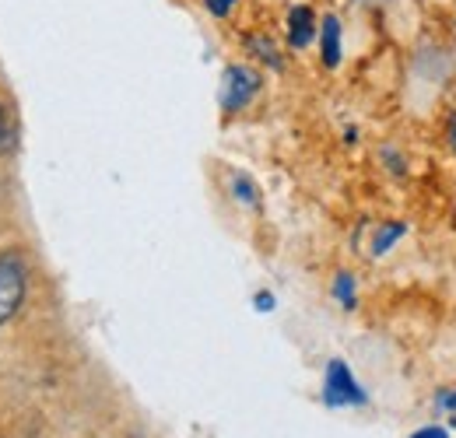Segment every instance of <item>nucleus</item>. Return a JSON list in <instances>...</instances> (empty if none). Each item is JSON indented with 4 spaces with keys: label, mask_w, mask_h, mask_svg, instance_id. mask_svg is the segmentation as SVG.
Instances as JSON below:
<instances>
[{
    "label": "nucleus",
    "mask_w": 456,
    "mask_h": 438,
    "mask_svg": "<svg viewBox=\"0 0 456 438\" xmlns=\"http://www.w3.org/2000/svg\"><path fill=\"white\" fill-rule=\"evenodd\" d=\"M25 291H28L25 253L21 249H0V329L21 312Z\"/></svg>",
    "instance_id": "nucleus-1"
},
{
    "label": "nucleus",
    "mask_w": 456,
    "mask_h": 438,
    "mask_svg": "<svg viewBox=\"0 0 456 438\" xmlns=\"http://www.w3.org/2000/svg\"><path fill=\"white\" fill-rule=\"evenodd\" d=\"M264 88V77L246 67V63H232L222 77V110L225 112H242Z\"/></svg>",
    "instance_id": "nucleus-2"
},
{
    "label": "nucleus",
    "mask_w": 456,
    "mask_h": 438,
    "mask_svg": "<svg viewBox=\"0 0 456 438\" xmlns=\"http://www.w3.org/2000/svg\"><path fill=\"white\" fill-rule=\"evenodd\" d=\"M323 400L330 403V407H358V403H365V389L354 383V376H351V369L344 365L341 358H334L330 365H327V383H323Z\"/></svg>",
    "instance_id": "nucleus-3"
},
{
    "label": "nucleus",
    "mask_w": 456,
    "mask_h": 438,
    "mask_svg": "<svg viewBox=\"0 0 456 438\" xmlns=\"http://www.w3.org/2000/svg\"><path fill=\"white\" fill-rule=\"evenodd\" d=\"M316 32H320V21H316L313 7L298 4V7H291V11H288V43H291L295 50H305V46H313Z\"/></svg>",
    "instance_id": "nucleus-4"
},
{
    "label": "nucleus",
    "mask_w": 456,
    "mask_h": 438,
    "mask_svg": "<svg viewBox=\"0 0 456 438\" xmlns=\"http://www.w3.org/2000/svg\"><path fill=\"white\" fill-rule=\"evenodd\" d=\"M316 39H320V56H323V67H338L341 63V21L334 18V14H327L323 21H320V32H316Z\"/></svg>",
    "instance_id": "nucleus-5"
},
{
    "label": "nucleus",
    "mask_w": 456,
    "mask_h": 438,
    "mask_svg": "<svg viewBox=\"0 0 456 438\" xmlns=\"http://www.w3.org/2000/svg\"><path fill=\"white\" fill-rule=\"evenodd\" d=\"M246 46H249V53L260 56V60H264L267 67H274V70H281V67H285V60H281V53H278V46H274L271 39H264V36H253V39H249Z\"/></svg>",
    "instance_id": "nucleus-6"
},
{
    "label": "nucleus",
    "mask_w": 456,
    "mask_h": 438,
    "mask_svg": "<svg viewBox=\"0 0 456 438\" xmlns=\"http://www.w3.org/2000/svg\"><path fill=\"white\" fill-rule=\"evenodd\" d=\"M14 148H18V126H14V119H11V110L0 102V158L11 155Z\"/></svg>",
    "instance_id": "nucleus-7"
},
{
    "label": "nucleus",
    "mask_w": 456,
    "mask_h": 438,
    "mask_svg": "<svg viewBox=\"0 0 456 438\" xmlns=\"http://www.w3.org/2000/svg\"><path fill=\"white\" fill-rule=\"evenodd\" d=\"M232 193H235V200H239L242 207H260V190L253 186L249 175H235V179H232Z\"/></svg>",
    "instance_id": "nucleus-8"
},
{
    "label": "nucleus",
    "mask_w": 456,
    "mask_h": 438,
    "mask_svg": "<svg viewBox=\"0 0 456 438\" xmlns=\"http://www.w3.org/2000/svg\"><path fill=\"white\" fill-rule=\"evenodd\" d=\"M407 231V224H400V221H394V224H383L379 228V235H376V242H372V256H383L394 242H397L400 235Z\"/></svg>",
    "instance_id": "nucleus-9"
},
{
    "label": "nucleus",
    "mask_w": 456,
    "mask_h": 438,
    "mask_svg": "<svg viewBox=\"0 0 456 438\" xmlns=\"http://www.w3.org/2000/svg\"><path fill=\"white\" fill-rule=\"evenodd\" d=\"M334 298L341 302L344 309H354V277L338 274V280H334Z\"/></svg>",
    "instance_id": "nucleus-10"
},
{
    "label": "nucleus",
    "mask_w": 456,
    "mask_h": 438,
    "mask_svg": "<svg viewBox=\"0 0 456 438\" xmlns=\"http://www.w3.org/2000/svg\"><path fill=\"white\" fill-rule=\"evenodd\" d=\"M235 4H239V0H204L208 14H215V18H228V14L235 11Z\"/></svg>",
    "instance_id": "nucleus-11"
},
{
    "label": "nucleus",
    "mask_w": 456,
    "mask_h": 438,
    "mask_svg": "<svg viewBox=\"0 0 456 438\" xmlns=\"http://www.w3.org/2000/svg\"><path fill=\"white\" fill-rule=\"evenodd\" d=\"M411 438H450V432H446V428H439V425H428V428L414 432Z\"/></svg>",
    "instance_id": "nucleus-12"
},
{
    "label": "nucleus",
    "mask_w": 456,
    "mask_h": 438,
    "mask_svg": "<svg viewBox=\"0 0 456 438\" xmlns=\"http://www.w3.org/2000/svg\"><path fill=\"white\" fill-rule=\"evenodd\" d=\"M256 309H260V312H271V309H274V295H271V291H260V295H256Z\"/></svg>",
    "instance_id": "nucleus-13"
},
{
    "label": "nucleus",
    "mask_w": 456,
    "mask_h": 438,
    "mask_svg": "<svg viewBox=\"0 0 456 438\" xmlns=\"http://www.w3.org/2000/svg\"><path fill=\"white\" fill-rule=\"evenodd\" d=\"M439 403H443L446 410H453V414H456V389H450V393H443V396H439Z\"/></svg>",
    "instance_id": "nucleus-14"
}]
</instances>
